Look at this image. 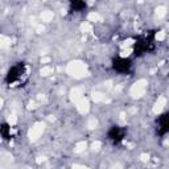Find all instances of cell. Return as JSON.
I'll use <instances>...</instances> for the list:
<instances>
[{"instance_id":"cell-9","label":"cell","mask_w":169,"mask_h":169,"mask_svg":"<svg viewBox=\"0 0 169 169\" xmlns=\"http://www.w3.org/2000/svg\"><path fill=\"white\" fill-rule=\"evenodd\" d=\"M40 73H41V75H44V77L50 75V74H53V67L52 66H44L42 69L40 70Z\"/></svg>"},{"instance_id":"cell-4","label":"cell","mask_w":169,"mask_h":169,"mask_svg":"<svg viewBox=\"0 0 169 169\" xmlns=\"http://www.w3.org/2000/svg\"><path fill=\"white\" fill-rule=\"evenodd\" d=\"M77 110L81 112V114H86L90 110V103L86 98H82L79 102H77Z\"/></svg>"},{"instance_id":"cell-17","label":"cell","mask_w":169,"mask_h":169,"mask_svg":"<svg viewBox=\"0 0 169 169\" xmlns=\"http://www.w3.org/2000/svg\"><path fill=\"white\" fill-rule=\"evenodd\" d=\"M100 147H102L100 141H95V143H92L91 149H92V151H99V149H100Z\"/></svg>"},{"instance_id":"cell-13","label":"cell","mask_w":169,"mask_h":169,"mask_svg":"<svg viewBox=\"0 0 169 169\" xmlns=\"http://www.w3.org/2000/svg\"><path fill=\"white\" fill-rule=\"evenodd\" d=\"M86 147H87V145H86V143H85V141H81V143H78L77 145H75L74 151L79 153V152H83V151H85V149H86Z\"/></svg>"},{"instance_id":"cell-11","label":"cell","mask_w":169,"mask_h":169,"mask_svg":"<svg viewBox=\"0 0 169 169\" xmlns=\"http://www.w3.org/2000/svg\"><path fill=\"white\" fill-rule=\"evenodd\" d=\"M165 15H166V8H165V7L160 6V7L156 8V16H157V17H164Z\"/></svg>"},{"instance_id":"cell-20","label":"cell","mask_w":169,"mask_h":169,"mask_svg":"<svg viewBox=\"0 0 169 169\" xmlns=\"http://www.w3.org/2000/svg\"><path fill=\"white\" fill-rule=\"evenodd\" d=\"M148 159H149L148 155H145V153H144V155H141V160H143V161H147Z\"/></svg>"},{"instance_id":"cell-18","label":"cell","mask_w":169,"mask_h":169,"mask_svg":"<svg viewBox=\"0 0 169 169\" xmlns=\"http://www.w3.org/2000/svg\"><path fill=\"white\" fill-rule=\"evenodd\" d=\"M164 38H165V33H164L163 31L159 32L157 35H156V40H157V41H163Z\"/></svg>"},{"instance_id":"cell-10","label":"cell","mask_w":169,"mask_h":169,"mask_svg":"<svg viewBox=\"0 0 169 169\" xmlns=\"http://www.w3.org/2000/svg\"><path fill=\"white\" fill-rule=\"evenodd\" d=\"M0 41H1L0 46H1V48H3V49L8 48V46L11 45V38H7L6 36H1V37H0Z\"/></svg>"},{"instance_id":"cell-7","label":"cell","mask_w":169,"mask_h":169,"mask_svg":"<svg viewBox=\"0 0 169 169\" xmlns=\"http://www.w3.org/2000/svg\"><path fill=\"white\" fill-rule=\"evenodd\" d=\"M53 17H54V13H53L52 11H42V13H41V20L44 21V23H50V21L53 20Z\"/></svg>"},{"instance_id":"cell-19","label":"cell","mask_w":169,"mask_h":169,"mask_svg":"<svg viewBox=\"0 0 169 169\" xmlns=\"http://www.w3.org/2000/svg\"><path fill=\"white\" fill-rule=\"evenodd\" d=\"M73 169H89L87 166H85V165H79V164H75L74 166H73Z\"/></svg>"},{"instance_id":"cell-1","label":"cell","mask_w":169,"mask_h":169,"mask_svg":"<svg viewBox=\"0 0 169 169\" xmlns=\"http://www.w3.org/2000/svg\"><path fill=\"white\" fill-rule=\"evenodd\" d=\"M67 73H69L72 77L74 78H83L86 75V65L83 62H79V61H73L67 65Z\"/></svg>"},{"instance_id":"cell-3","label":"cell","mask_w":169,"mask_h":169,"mask_svg":"<svg viewBox=\"0 0 169 169\" xmlns=\"http://www.w3.org/2000/svg\"><path fill=\"white\" fill-rule=\"evenodd\" d=\"M42 132H44V124L42 123H36L35 126L29 129L28 136L32 141H36V140L40 139V136L42 135Z\"/></svg>"},{"instance_id":"cell-12","label":"cell","mask_w":169,"mask_h":169,"mask_svg":"<svg viewBox=\"0 0 169 169\" xmlns=\"http://www.w3.org/2000/svg\"><path fill=\"white\" fill-rule=\"evenodd\" d=\"M81 31H82V32H86V33L91 32V31H92L91 24H90V23H87V21H85V23H83L82 25H81Z\"/></svg>"},{"instance_id":"cell-15","label":"cell","mask_w":169,"mask_h":169,"mask_svg":"<svg viewBox=\"0 0 169 169\" xmlns=\"http://www.w3.org/2000/svg\"><path fill=\"white\" fill-rule=\"evenodd\" d=\"M97 124H98V120L95 119V118H90V120H89V128H95L97 127Z\"/></svg>"},{"instance_id":"cell-16","label":"cell","mask_w":169,"mask_h":169,"mask_svg":"<svg viewBox=\"0 0 169 169\" xmlns=\"http://www.w3.org/2000/svg\"><path fill=\"white\" fill-rule=\"evenodd\" d=\"M17 122V118H16V115L15 114H9V116H8V123L9 124H15Z\"/></svg>"},{"instance_id":"cell-5","label":"cell","mask_w":169,"mask_h":169,"mask_svg":"<svg viewBox=\"0 0 169 169\" xmlns=\"http://www.w3.org/2000/svg\"><path fill=\"white\" fill-rule=\"evenodd\" d=\"M82 95H83V90L81 89V87H74V89L70 91V99L77 103V102H79V100L83 98Z\"/></svg>"},{"instance_id":"cell-8","label":"cell","mask_w":169,"mask_h":169,"mask_svg":"<svg viewBox=\"0 0 169 169\" xmlns=\"http://www.w3.org/2000/svg\"><path fill=\"white\" fill-rule=\"evenodd\" d=\"M92 99L94 102H104L106 100V95L102 94V92H92Z\"/></svg>"},{"instance_id":"cell-6","label":"cell","mask_w":169,"mask_h":169,"mask_svg":"<svg viewBox=\"0 0 169 169\" xmlns=\"http://www.w3.org/2000/svg\"><path fill=\"white\" fill-rule=\"evenodd\" d=\"M165 104H166V99L164 97H160L157 100H156L155 106H153V112H155V114L161 112L164 110V107H165Z\"/></svg>"},{"instance_id":"cell-14","label":"cell","mask_w":169,"mask_h":169,"mask_svg":"<svg viewBox=\"0 0 169 169\" xmlns=\"http://www.w3.org/2000/svg\"><path fill=\"white\" fill-rule=\"evenodd\" d=\"M87 19H89V21H100V16L97 12H90Z\"/></svg>"},{"instance_id":"cell-2","label":"cell","mask_w":169,"mask_h":169,"mask_svg":"<svg viewBox=\"0 0 169 169\" xmlns=\"http://www.w3.org/2000/svg\"><path fill=\"white\" fill-rule=\"evenodd\" d=\"M147 87H148V82L145 79H140L132 85L131 90H129V94H131L132 98H141L145 94Z\"/></svg>"}]
</instances>
